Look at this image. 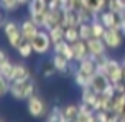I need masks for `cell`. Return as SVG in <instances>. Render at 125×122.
Wrapping results in <instances>:
<instances>
[{"label":"cell","instance_id":"1","mask_svg":"<svg viewBox=\"0 0 125 122\" xmlns=\"http://www.w3.org/2000/svg\"><path fill=\"white\" fill-rule=\"evenodd\" d=\"M36 91V86H35V81L33 78L30 79H25V81H15L12 83V88H10V96L15 99V101H28Z\"/></svg>","mask_w":125,"mask_h":122},{"label":"cell","instance_id":"35","mask_svg":"<svg viewBox=\"0 0 125 122\" xmlns=\"http://www.w3.org/2000/svg\"><path fill=\"white\" fill-rule=\"evenodd\" d=\"M122 66H124V68H125V58H124V61H122Z\"/></svg>","mask_w":125,"mask_h":122},{"label":"cell","instance_id":"29","mask_svg":"<svg viewBox=\"0 0 125 122\" xmlns=\"http://www.w3.org/2000/svg\"><path fill=\"white\" fill-rule=\"evenodd\" d=\"M41 74H43V78L44 79H51V78H54L58 74V71L54 69V66H53V63H46L43 66V69H41Z\"/></svg>","mask_w":125,"mask_h":122},{"label":"cell","instance_id":"34","mask_svg":"<svg viewBox=\"0 0 125 122\" xmlns=\"http://www.w3.org/2000/svg\"><path fill=\"white\" fill-rule=\"evenodd\" d=\"M120 32H122V35L125 36V15L122 17V23H120Z\"/></svg>","mask_w":125,"mask_h":122},{"label":"cell","instance_id":"3","mask_svg":"<svg viewBox=\"0 0 125 122\" xmlns=\"http://www.w3.org/2000/svg\"><path fill=\"white\" fill-rule=\"evenodd\" d=\"M31 45H33L35 55H38V56H43L53 50V41H51V36L46 30H40L38 35L31 40Z\"/></svg>","mask_w":125,"mask_h":122},{"label":"cell","instance_id":"11","mask_svg":"<svg viewBox=\"0 0 125 122\" xmlns=\"http://www.w3.org/2000/svg\"><path fill=\"white\" fill-rule=\"evenodd\" d=\"M87 48H89L91 56H94V58L105 56V55H107V50H109L102 38H91V40L87 41Z\"/></svg>","mask_w":125,"mask_h":122},{"label":"cell","instance_id":"4","mask_svg":"<svg viewBox=\"0 0 125 122\" xmlns=\"http://www.w3.org/2000/svg\"><path fill=\"white\" fill-rule=\"evenodd\" d=\"M26 111L31 117L35 119H41V117H46L48 116V107H46V102H44L41 97L38 94H33V96L26 101Z\"/></svg>","mask_w":125,"mask_h":122},{"label":"cell","instance_id":"17","mask_svg":"<svg viewBox=\"0 0 125 122\" xmlns=\"http://www.w3.org/2000/svg\"><path fill=\"white\" fill-rule=\"evenodd\" d=\"M31 78V73H30V68L25 66L21 63H15V71H13V76H12V83L15 81H25V79H30Z\"/></svg>","mask_w":125,"mask_h":122},{"label":"cell","instance_id":"16","mask_svg":"<svg viewBox=\"0 0 125 122\" xmlns=\"http://www.w3.org/2000/svg\"><path fill=\"white\" fill-rule=\"evenodd\" d=\"M81 23H82V18L79 10H74V8L64 10V26H79Z\"/></svg>","mask_w":125,"mask_h":122},{"label":"cell","instance_id":"12","mask_svg":"<svg viewBox=\"0 0 125 122\" xmlns=\"http://www.w3.org/2000/svg\"><path fill=\"white\" fill-rule=\"evenodd\" d=\"M13 71H15V63H12L10 58L7 56V53L2 50L0 51V76H3V78L12 81Z\"/></svg>","mask_w":125,"mask_h":122},{"label":"cell","instance_id":"20","mask_svg":"<svg viewBox=\"0 0 125 122\" xmlns=\"http://www.w3.org/2000/svg\"><path fill=\"white\" fill-rule=\"evenodd\" d=\"M82 92H81V101L82 102H87V104H91V106H94L95 104V101H97V97H99V94L95 92L94 89H91V88H84V89H81ZM95 109V107H94Z\"/></svg>","mask_w":125,"mask_h":122},{"label":"cell","instance_id":"21","mask_svg":"<svg viewBox=\"0 0 125 122\" xmlns=\"http://www.w3.org/2000/svg\"><path fill=\"white\" fill-rule=\"evenodd\" d=\"M112 112L120 114V116L125 112V92L124 94H117L112 99Z\"/></svg>","mask_w":125,"mask_h":122},{"label":"cell","instance_id":"5","mask_svg":"<svg viewBox=\"0 0 125 122\" xmlns=\"http://www.w3.org/2000/svg\"><path fill=\"white\" fill-rule=\"evenodd\" d=\"M64 25V10H58V8H48V12L44 15V25L43 30L50 32L54 26Z\"/></svg>","mask_w":125,"mask_h":122},{"label":"cell","instance_id":"27","mask_svg":"<svg viewBox=\"0 0 125 122\" xmlns=\"http://www.w3.org/2000/svg\"><path fill=\"white\" fill-rule=\"evenodd\" d=\"M0 3H2V8L5 12H15L21 7L20 0H0Z\"/></svg>","mask_w":125,"mask_h":122},{"label":"cell","instance_id":"32","mask_svg":"<svg viewBox=\"0 0 125 122\" xmlns=\"http://www.w3.org/2000/svg\"><path fill=\"white\" fill-rule=\"evenodd\" d=\"M62 56H64V58H68L71 63L74 61V50H73V45H71V43H66L64 50H62Z\"/></svg>","mask_w":125,"mask_h":122},{"label":"cell","instance_id":"8","mask_svg":"<svg viewBox=\"0 0 125 122\" xmlns=\"http://www.w3.org/2000/svg\"><path fill=\"white\" fill-rule=\"evenodd\" d=\"M97 18L104 23L105 28H120V23H122V17H120L119 13L112 12V10H104L102 13L97 15Z\"/></svg>","mask_w":125,"mask_h":122},{"label":"cell","instance_id":"9","mask_svg":"<svg viewBox=\"0 0 125 122\" xmlns=\"http://www.w3.org/2000/svg\"><path fill=\"white\" fill-rule=\"evenodd\" d=\"M20 28H21L23 38H25L26 41H31V40L38 35V32L41 30V28H40V26H38L30 17H26V18H23L21 22H20Z\"/></svg>","mask_w":125,"mask_h":122},{"label":"cell","instance_id":"23","mask_svg":"<svg viewBox=\"0 0 125 122\" xmlns=\"http://www.w3.org/2000/svg\"><path fill=\"white\" fill-rule=\"evenodd\" d=\"M64 40L68 41V43H76V41H79L81 40V35H79V28L77 26H66V30H64Z\"/></svg>","mask_w":125,"mask_h":122},{"label":"cell","instance_id":"15","mask_svg":"<svg viewBox=\"0 0 125 122\" xmlns=\"http://www.w3.org/2000/svg\"><path fill=\"white\" fill-rule=\"evenodd\" d=\"M73 50H74V61L76 63H79L84 58L91 56L89 48H87V41H84V40H79V41L73 43Z\"/></svg>","mask_w":125,"mask_h":122},{"label":"cell","instance_id":"28","mask_svg":"<svg viewBox=\"0 0 125 122\" xmlns=\"http://www.w3.org/2000/svg\"><path fill=\"white\" fill-rule=\"evenodd\" d=\"M73 79H74V84L79 88V89H84V88H87V86H89V78L82 76L79 71H76L74 74H73Z\"/></svg>","mask_w":125,"mask_h":122},{"label":"cell","instance_id":"14","mask_svg":"<svg viewBox=\"0 0 125 122\" xmlns=\"http://www.w3.org/2000/svg\"><path fill=\"white\" fill-rule=\"evenodd\" d=\"M26 10H28V17H38L48 12V5L44 0H30L26 5Z\"/></svg>","mask_w":125,"mask_h":122},{"label":"cell","instance_id":"36","mask_svg":"<svg viewBox=\"0 0 125 122\" xmlns=\"http://www.w3.org/2000/svg\"><path fill=\"white\" fill-rule=\"evenodd\" d=\"M64 122H77V121H64Z\"/></svg>","mask_w":125,"mask_h":122},{"label":"cell","instance_id":"25","mask_svg":"<svg viewBox=\"0 0 125 122\" xmlns=\"http://www.w3.org/2000/svg\"><path fill=\"white\" fill-rule=\"evenodd\" d=\"M79 28V35H81V40L84 41H89L91 38H94V33H92V25L87 23V22H84L81 25L77 26Z\"/></svg>","mask_w":125,"mask_h":122},{"label":"cell","instance_id":"19","mask_svg":"<svg viewBox=\"0 0 125 122\" xmlns=\"http://www.w3.org/2000/svg\"><path fill=\"white\" fill-rule=\"evenodd\" d=\"M17 53H18V56L20 58H23V59H28L31 58L33 55H35V50H33V45H31V41H23L21 45L17 48Z\"/></svg>","mask_w":125,"mask_h":122},{"label":"cell","instance_id":"10","mask_svg":"<svg viewBox=\"0 0 125 122\" xmlns=\"http://www.w3.org/2000/svg\"><path fill=\"white\" fill-rule=\"evenodd\" d=\"M109 84H110V79H109L104 73H100V71H97V73L89 79V88L94 89L97 94H102Z\"/></svg>","mask_w":125,"mask_h":122},{"label":"cell","instance_id":"24","mask_svg":"<svg viewBox=\"0 0 125 122\" xmlns=\"http://www.w3.org/2000/svg\"><path fill=\"white\" fill-rule=\"evenodd\" d=\"M64 30H66V26L64 25H59V26H54V28H51L50 32V36H51V41H53V45L58 43V41H62L64 40Z\"/></svg>","mask_w":125,"mask_h":122},{"label":"cell","instance_id":"31","mask_svg":"<svg viewBox=\"0 0 125 122\" xmlns=\"http://www.w3.org/2000/svg\"><path fill=\"white\" fill-rule=\"evenodd\" d=\"M77 122H97L95 112H82L81 111V112H79V117H77Z\"/></svg>","mask_w":125,"mask_h":122},{"label":"cell","instance_id":"30","mask_svg":"<svg viewBox=\"0 0 125 122\" xmlns=\"http://www.w3.org/2000/svg\"><path fill=\"white\" fill-rule=\"evenodd\" d=\"M10 88H12V81L3 76H0V96L3 97L7 94H10Z\"/></svg>","mask_w":125,"mask_h":122},{"label":"cell","instance_id":"22","mask_svg":"<svg viewBox=\"0 0 125 122\" xmlns=\"http://www.w3.org/2000/svg\"><path fill=\"white\" fill-rule=\"evenodd\" d=\"M64 114H62V107L59 106H54V107H51V111L48 112V116H46V122H64Z\"/></svg>","mask_w":125,"mask_h":122},{"label":"cell","instance_id":"6","mask_svg":"<svg viewBox=\"0 0 125 122\" xmlns=\"http://www.w3.org/2000/svg\"><path fill=\"white\" fill-rule=\"evenodd\" d=\"M102 40H104V43L107 45L109 50H117V48L122 46L125 36L122 35L120 28H107L104 36H102Z\"/></svg>","mask_w":125,"mask_h":122},{"label":"cell","instance_id":"2","mask_svg":"<svg viewBox=\"0 0 125 122\" xmlns=\"http://www.w3.org/2000/svg\"><path fill=\"white\" fill-rule=\"evenodd\" d=\"M3 33H5V38H7V41H8V45L12 46V48H15V50L25 41L18 22L7 20V23L3 25Z\"/></svg>","mask_w":125,"mask_h":122},{"label":"cell","instance_id":"26","mask_svg":"<svg viewBox=\"0 0 125 122\" xmlns=\"http://www.w3.org/2000/svg\"><path fill=\"white\" fill-rule=\"evenodd\" d=\"M91 25H92V33H94V38H102L104 36V33H105V26H104V23L100 22L99 18H94L92 22H91Z\"/></svg>","mask_w":125,"mask_h":122},{"label":"cell","instance_id":"18","mask_svg":"<svg viewBox=\"0 0 125 122\" xmlns=\"http://www.w3.org/2000/svg\"><path fill=\"white\" fill-rule=\"evenodd\" d=\"M79 104L76 106V104H68V106H64L62 107V114H64V119L66 121H77V117H79Z\"/></svg>","mask_w":125,"mask_h":122},{"label":"cell","instance_id":"33","mask_svg":"<svg viewBox=\"0 0 125 122\" xmlns=\"http://www.w3.org/2000/svg\"><path fill=\"white\" fill-rule=\"evenodd\" d=\"M66 40H62V41H58L53 45V53H56V55H62V50H64V46H66Z\"/></svg>","mask_w":125,"mask_h":122},{"label":"cell","instance_id":"13","mask_svg":"<svg viewBox=\"0 0 125 122\" xmlns=\"http://www.w3.org/2000/svg\"><path fill=\"white\" fill-rule=\"evenodd\" d=\"M51 63L54 66V69L59 73V74H71V61L68 58H64L62 55H56V53H53V56H51Z\"/></svg>","mask_w":125,"mask_h":122},{"label":"cell","instance_id":"7","mask_svg":"<svg viewBox=\"0 0 125 122\" xmlns=\"http://www.w3.org/2000/svg\"><path fill=\"white\" fill-rule=\"evenodd\" d=\"M77 71L81 73L82 76L86 78H91L99 71V66H97V61H95V58L94 56H87V58H84L82 61H79L77 63Z\"/></svg>","mask_w":125,"mask_h":122}]
</instances>
